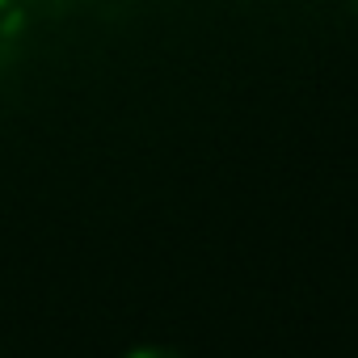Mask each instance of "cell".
<instances>
[{"label":"cell","mask_w":358,"mask_h":358,"mask_svg":"<svg viewBox=\"0 0 358 358\" xmlns=\"http://www.w3.org/2000/svg\"><path fill=\"white\" fill-rule=\"evenodd\" d=\"M122 358H182V354L169 350V345H135V350L122 354Z\"/></svg>","instance_id":"6da1fadb"}]
</instances>
